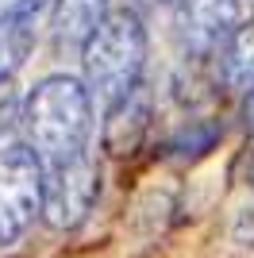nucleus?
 I'll return each instance as SVG.
<instances>
[{
  "label": "nucleus",
  "instance_id": "f257e3e1",
  "mask_svg": "<svg viewBox=\"0 0 254 258\" xmlns=\"http://www.w3.org/2000/svg\"><path fill=\"white\" fill-rule=\"evenodd\" d=\"M93 131V93L70 74H50L23 104V135L42 166L85 154Z\"/></svg>",
  "mask_w": 254,
  "mask_h": 258
},
{
  "label": "nucleus",
  "instance_id": "7ed1b4c3",
  "mask_svg": "<svg viewBox=\"0 0 254 258\" xmlns=\"http://www.w3.org/2000/svg\"><path fill=\"white\" fill-rule=\"evenodd\" d=\"M42 166L27 143L0 147V247L20 243L31 231L42 205Z\"/></svg>",
  "mask_w": 254,
  "mask_h": 258
},
{
  "label": "nucleus",
  "instance_id": "1a4fd4ad",
  "mask_svg": "<svg viewBox=\"0 0 254 258\" xmlns=\"http://www.w3.org/2000/svg\"><path fill=\"white\" fill-rule=\"evenodd\" d=\"M31 43H35L31 20H0V81L27 62Z\"/></svg>",
  "mask_w": 254,
  "mask_h": 258
},
{
  "label": "nucleus",
  "instance_id": "2eb2a0df",
  "mask_svg": "<svg viewBox=\"0 0 254 258\" xmlns=\"http://www.w3.org/2000/svg\"><path fill=\"white\" fill-rule=\"evenodd\" d=\"M246 181L254 185V158H250V166H246Z\"/></svg>",
  "mask_w": 254,
  "mask_h": 258
},
{
  "label": "nucleus",
  "instance_id": "20e7f679",
  "mask_svg": "<svg viewBox=\"0 0 254 258\" xmlns=\"http://www.w3.org/2000/svg\"><path fill=\"white\" fill-rule=\"evenodd\" d=\"M96 197H100V173L89 154H74L42 170V205L39 216L54 231H74L89 220Z\"/></svg>",
  "mask_w": 254,
  "mask_h": 258
},
{
  "label": "nucleus",
  "instance_id": "4468645a",
  "mask_svg": "<svg viewBox=\"0 0 254 258\" xmlns=\"http://www.w3.org/2000/svg\"><path fill=\"white\" fill-rule=\"evenodd\" d=\"M135 4H147V8H158V4H166V0H135Z\"/></svg>",
  "mask_w": 254,
  "mask_h": 258
},
{
  "label": "nucleus",
  "instance_id": "6e6552de",
  "mask_svg": "<svg viewBox=\"0 0 254 258\" xmlns=\"http://www.w3.org/2000/svg\"><path fill=\"white\" fill-rule=\"evenodd\" d=\"M220 77L223 85L235 93H250L254 89V20L235 23V31L220 43Z\"/></svg>",
  "mask_w": 254,
  "mask_h": 258
},
{
  "label": "nucleus",
  "instance_id": "ddd939ff",
  "mask_svg": "<svg viewBox=\"0 0 254 258\" xmlns=\"http://www.w3.org/2000/svg\"><path fill=\"white\" fill-rule=\"evenodd\" d=\"M246 127L254 131V89L246 93Z\"/></svg>",
  "mask_w": 254,
  "mask_h": 258
},
{
  "label": "nucleus",
  "instance_id": "9d476101",
  "mask_svg": "<svg viewBox=\"0 0 254 258\" xmlns=\"http://www.w3.org/2000/svg\"><path fill=\"white\" fill-rule=\"evenodd\" d=\"M216 135H220V131L212 127V123H201V119H197V123H189V127L173 139V151H177L181 158H189V154H204L212 143H216Z\"/></svg>",
  "mask_w": 254,
  "mask_h": 258
},
{
  "label": "nucleus",
  "instance_id": "423d86ee",
  "mask_svg": "<svg viewBox=\"0 0 254 258\" xmlns=\"http://www.w3.org/2000/svg\"><path fill=\"white\" fill-rule=\"evenodd\" d=\"M147 119H150V93H147V85L127 89L119 100H112V112H108V123H104V147L112 154L135 151L139 135L147 131Z\"/></svg>",
  "mask_w": 254,
  "mask_h": 258
},
{
  "label": "nucleus",
  "instance_id": "39448f33",
  "mask_svg": "<svg viewBox=\"0 0 254 258\" xmlns=\"http://www.w3.org/2000/svg\"><path fill=\"white\" fill-rule=\"evenodd\" d=\"M239 23V0H177L173 27L189 54H216Z\"/></svg>",
  "mask_w": 254,
  "mask_h": 258
},
{
  "label": "nucleus",
  "instance_id": "f03ea898",
  "mask_svg": "<svg viewBox=\"0 0 254 258\" xmlns=\"http://www.w3.org/2000/svg\"><path fill=\"white\" fill-rule=\"evenodd\" d=\"M81 62L85 81H89L85 89L108 104L119 100L127 89H135L143 77V66H147V27L139 20V12H108L100 27L85 39Z\"/></svg>",
  "mask_w": 254,
  "mask_h": 258
},
{
  "label": "nucleus",
  "instance_id": "f8f14e48",
  "mask_svg": "<svg viewBox=\"0 0 254 258\" xmlns=\"http://www.w3.org/2000/svg\"><path fill=\"white\" fill-rule=\"evenodd\" d=\"M20 112V97H16V85H12V77L0 81V135L12 127V119Z\"/></svg>",
  "mask_w": 254,
  "mask_h": 258
},
{
  "label": "nucleus",
  "instance_id": "9b49d317",
  "mask_svg": "<svg viewBox=\"0 0 254 258\" xmlns=\"http://www.w3.org/2000/svg\"><path fill=\"white\" fill-rule=\"evenodd\" d=\"M50 0H0V20H35Z\"/></svg>",
  "mask_w": 254,
  "mask_h": 258
},
{
  "label": "nucleus",
  "instance_id": "0eeeda50",
  "mask_svg": "<svg viewBox=\"0 0 254 258\" xmlns=\"http://www.w3.org/2000/svg\"><path fill=\"white\" fill-rule=\"evenodd\" d=\"M104 16H108V0H54L50 12L54 43L66 50H81L85 39L100 27Z\"/></svg>",
  "mask_w": 254,
  "mask_h": 258
}]
</instances>
